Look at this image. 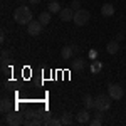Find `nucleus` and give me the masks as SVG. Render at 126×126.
Listing matches in <instances>:
<instances>
[{"instance_id":"obj_1","label":"nucleus","mask_w":126,"mask_h":126,"mask_svg":"<svg viewBox=\"0 0 126 126\" xmlns=\"http://www.w3.org/2000/svg\"><path fill=\"white\" fill-rule=\"evenodd\" d=\"M14 20H15L19 25H27L30 20H32V12H30V9L25 7V5L15 9V12H14Z\"/></svg>"},{"instance_id":"obj_2","label":"nucleus","mask_w":126,"mask_h":126,"mask_svg":"<svg viewBox=\"0 0 126 126\" xmlns=\"http://www.w3.org/2000/svg\"><path fill=\"white\" fill-rule=\"evenodd\" d=\"M111 101H113V97L109 96V94H99V96L94 99V109L96 111H101V113H104L108 111L109 108H111Z\"/></svg>"},{"instance_id":"obj_3","label":"nucleus","mask_w":126,"mask_h":126,"mask_svg":"<svg viewBox=\"0 0 126 126\" xmlns=\"http://www.w3.org/2000/svg\"><path fill=\"white\" fill-rule=\"evenodd\" d=\"M5 121L10 126H20L25 121V116H22V113H19L17 109H14V111H10V113L5 114Z\"/></svg>"},{"instance_id":"obj_4","label":"nucleus","mask_w":126,"mask_h":126,"mask_svg":"<svg viewBox=\"0 0 126 126\" xmlns=\"http://www.w3.org/2000/svg\"><path fill=\"white\" fill-rule=\"evenodd\" d=\"M89 19H91V15H89V12L84 9H79L74 12V19H72V22L76 24V25H79V27H82V25H86L87 22H89Z\"/></svg>"},{"instance_id":"obj_5","label":"nucleus","mask_w":126,"mask_h":126,"mask_svg":"<svg viewBox=\"0 0 126 126\" xmlns=\"http://www.w3.org/2000/svg\"><path fill=\"white\" fill-rule=\"evenodd\" d=\"M42 24H40V20H30L29 24H27V32H29L32 37H37V35H40V32H42Z\"/></svg>"},{"instance_id":"obj_6","label":"nucleus","mask_w":126,"mask_h":126,"mask_svg":"<svg viewBox=\"0 0 126 126\" xmlns=\"http://www.w3.org/2000/svg\"><path fill=\"white\" fill-rule=\"evenodd\" d=\"M108 94L113 97V99H121L125 96V89L119 86V84H109L108 86Z\"/></svg>"},{"instance_id":"obj_7","label":"nucleus","mask_w":126,"mask_h":126,"mask_svg":"<svg viewBox=\"0 0 126 126\" xmlns=\"http://www.w3.org/2000/svg\"><path fill=\"white\" fill-rule=\"evenodd\" d=\"M78 50H79L78 46H64L61 50V56H62V59H71Z\"/></svg>"},{"instance_id":"obj_8","label":"nucleus","mask_w":126,"mask_h":126,"mask_svg":"<svg viewBox=\"0 0 126 126\" xmlns=\"http://www.w3.org/2000/svg\"><path fill=\"white\" fill-rule=\"evenodd\" d=\"M59 17H61L62 22H69V20L74 19V10L71 9V7H69V9H62L59 12Z\"/></svg>"},{"instance_id":"obj_9","label":"nucleus","mask_w":126,"mask_h":126,"mask_svg":"<svg viewBox=\"0 0 126 126\" xmlns=\"http://www.w3.org/2000/svg\"><path fill=\"white\" fill-rule=\"evenodd\" d=\"M76 121H78V123H81V125H86V123H89V121H91V118H89V111H87L86 108H84L82 111H79V113H78Z\"/></svg>"},{"instance_id":"obj_10","label":"nucleus","mask_w":126,"mask_h":126,"mask_svg":"<svg viewBox=\"0 0 126 126\" xmlns=\"http://www.w3.org/2000/svg\"><path fill=\"white\" fill-rule=\"evenodd\" d=\"M101 14H103L104 17L114 15V5H113V3H104V5L101 7Z\"/></svg>"},{"instance_id":"obj_11","label":"nucleus","mask_w":126,"mask_h":126,"mask_svg":"<svg viewBox=\"0 0 126 126\" xmlns=\"http://www.w3.org/2000/svg\"><path fill=\"white\" fill-rule=\"evenodd\" d=\"M0 109H2V113H10V111H14L15 108L12 106V103H10V99H7V97H3L2 99V104H0Z\"/></svg>"},{"instance_id":"obj_12","label":"nucleus","mask_w":126,"mask_h":126,"mask_svg":"<svg viewBox=\"0 0 126 126\" xmlns=\"http://www.w3.org/2000/svg\"><path fill=\"white\" fill-rule=\"evenodd\" d=\"M106 50L109 52V54H116L118 50H119V44H118V40H111V42H108Z\"/></svg>"},{"instance_id":"obj_13","label":"nucleus","mask_w":126,"mask_h":126,"mask_svg":"<svg viewBox=\"0 0 126 126\" xmlns=\"http://www.w3.org/2000/svg\"><path fill=\"white\" fill-rule=\"evenodd\" d=\"M61 121H62V125H64V126H69V125H72V123H74V118H72L71 113H62Z\"/></svg>"},{"instance_id":"obj_14","label":"nucleus","mask_w":126,"mask_h":126,"mask_svg":"<svg viewBox=\"0 0 126 126\" xmlns=\"http://www.w3.org/2000/svg\"><path fill=\"white\" fill-rule=\"evenodd\" d=\"M49 12H50V14H59V12H61V5H59V2H56V0H52V2H49Z\"/></svg>"},{"instance_id":"obj_15","label":"nucleus","mask_w":126,"mask_h":126,"mask_svg":"<svg viewBox=\"0 0 126 126\" xmlns=\"http://www.w3.org/2000/svg\"><path fill=\"white\" fill-rule=\"evenodd\" d=\"M84 67H86L84 59H76V61H74V64H72V69H74V71H82Z\"/></svg>"},{"instance_id":"obj_16","label":"nucleus","mask_w":126,"mask_h":126,"mask_svg":"<svg viewBox=\"0 0 126 126\" xmlns=\"http://www.w3.org/2000/svg\"><path fill=\"white\" fill-rule=\"evenodd\" d=\"M39 20H40L42 25H47L49 22H50V12H42L39 15Z\"/></svg>"},{"instance_id":"obj_17","label":"nucleus","mask_w":126,"mask_h":126,"mask_svg":"<svg viewBox=\"0 0 126 126\" xmlns=\"http://www.w3.org/2000/svg\"><path fill=\"white\" fill-rule=\"evenodd\" d=\"M84 108H86V109H93V108H94V99L91 96L84 97Z\"/></svg>"},{"instance_id":"obj_18","label":"nucleus","mask_w":126,"mask_h":126,"mask_svg":"<svg viewBox=\"0 0 126 126\" xmlns=\"http://www.w3.org/2000/svg\"><path fill=\"white\" fill-rule=\"evenodd\" d=\"M61 125H62V121L61 119H56V118H50L49 121L44 123V126H61Z\"/></svg>"},{"instance_id":"obj_19","label":"nucleus","mask_w":126,"mask_h":126,"mask_svg":"<svg viewBox=\"0 0 126 126\" xmlns=\"http://www.w3.org/2000/svg\"><path fill=\"white\" fill-rule=\"evenodd\" d=\"M91 123V126H101L103 125V119H101V116H96L93 121H89Z\"/></svg>"},{"instance_id":"obj_20","label":"nucleus","mask_w":126,"mask_h":126,"mask_svg":"<svg viewBox=\"0 0 126 126\" xmlns=\"http://www.w3.org/2000/svg\"><path fill=\"white\" fill-rule=\"evenodd\" d=\"M71 9L74 10V12L79 10V9H81V2H79V0H72V2H71Z\"/></svg>"},{"instance_id":"obj_21","label":"nucleus","mask_w":126,"mask_h":126,"mask_svg":"<svg viewBox=\"0 0 126 126\" xmlns=\"http://www.w3.org/2000/svg\"><path fill=\"white\" fill-rule=\"evenodd\" d=\"M49 119H50V113H49V111H42V121L46 123Z\"/></svg>"},{"instance_id":"obj_22","label":"nucleus","mask_w":126,"mask_h":126,"mask_svg":"<svg viewBox=\"0 0 126 126\" xmlns=\"http://www.w3.org/2000/svg\"><path fill=\"white\" fill-rule=\"evenodd\" d=\"M2 61H9V50L7 49L2 50Z\"/></svg>"},{"instance_id":"obj_23","label":"nucleus","mask_w":126,"mask_h":126,"mask_svg":"<svg viewBox=\"0 0 126 126\" xmlns=\"http://www.w3.org/2000/svg\"><path fill=\"white\" fill-rule=\"evenodd\" d=\"M5 40V30H2V34H0V42H3Z\"/></svg>"},{"instance_id":"obj_24","label":"nucleus","mask_w":126,"mask_h":126,"mask_svg":"<svg viewBox=\"0 0 126 126\" xmlns=\"http://www.w3.org/2000/svg\"><path fill=\"white\" fill-rule=\"evenodd\" d=\"M32 5H37V3H40V0H29Z\"/></svg>"},{"instance_id":"obj_25","label":"nucleus","mask_w":126,"mask_h":126,"mask_svg":"<svg viewBox=\"0 0 126 126\" xmlns=\"http://www.w3.org/2000/svg\"><path fill=\"white\" fill-rule=\"evenodd\" d=\"M89 57H96V50H91L89 52Z\"/></svg>"},{"instance_id":"obj_26","label":"nucleus","mask_w":126,"mask_h":126,"mask_svg":"<svg viewBox=\"0 0 126 126\" xmlns=\"http://www.w3.org/2000/svg\"><path fill=\"white\" fill-rule=\"evenodd\" d=\"M20 2H24V0H20Z\"/></svg>"}]
</instances>
